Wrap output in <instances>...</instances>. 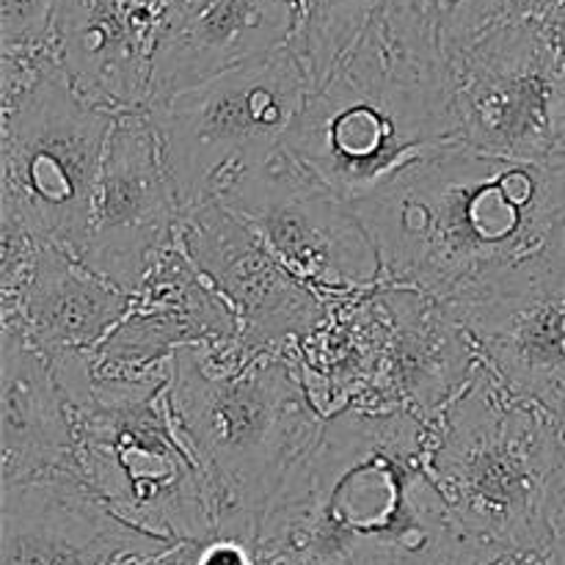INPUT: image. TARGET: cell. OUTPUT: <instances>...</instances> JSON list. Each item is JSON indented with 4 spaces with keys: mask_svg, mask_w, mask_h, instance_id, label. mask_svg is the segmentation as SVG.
<instances>
[{
    "mask_svg": "<svg viewBox=\"0 0 565 565\" xmlns=\"http://www.w3.org/2000/svg\"><path fill=\"white\" fill-rule=\"evenodd\" d=\"M381 285L447 309L565 290V154L516 160L445 143L353 204Z\"/></svg>",
    "mask_w": 565,
    "mask_h": 565,
    "instance_id": "1",
    "label": "cell"
},
{
    "mask_svg": "<svg viewBox=\"0 0 565 565\" xmlns=\"http://www.w3.org/2000/svg\"><path fill=\"white\" fill-rule=\"evenodd\" d=\"M257 546L276 565H478L497 555L461 530L430 469V423L353 406L276 491Z\"/></svg>",
    "mask_w": 565,
    "mask_h": 565,
    "instance_id": "2",
    "label": "cell"
},
{
    "mask_svg": "<svg viewBox=\"0 0 565 565\" xmlns=\"http://www.w3.org/2000/svg\"><path fill=\"white\" fill-rule=\"evenodd\" d=\"M445 143H456L452 58L436 0H384L285 138L351 204Z\"/></svg>",
    "mask_w": 565,
    "mask_h": 565,
    "instance_id": "3",
    "label": "cell"
},
{
    "mask_svg": "<svg viewBox=\"0 0 565 565\" xmlns=\"http://www.w3.org/2000/svg\"><path fill=\"white\" fill-rule=\"evenodd\" d=\"M169 406L207 478L215 535L257 544L276 491L326 423L296 351L235 359L204 345L180 348L169 359Z\"/></svg>",
    "mask_w": 565,
    "mask_h": 565,
    "instance_id": "4",
    "label": "cell"
},
{
    "mask_svg": "<svg viewBox=\"0 0 565 565\" xmlns=\"http://www.w3.org/2000/svg\"><path fill=\"white\" fill-rule=\"evenodd\" d=\"M430 469L475 544L565 565V430L486 364L430 425Z\"/></svg>",
    "mask_w": 565,
    "mask_h": 565,
    "instance_id": "5",
    "label": "cell"
},
{
    "mask_svg": "<svg viewBox=\"0 0 565 565\" xmlns=\"http://www.w3.org/2000/svg\"><path fill=\"white\" fill-rule=\"evenodd\" d=\"M88 489L121 519L169 541L215 539L207 478L169 406V362L143 373H94L70 401Z\"/></svg>",
    "mask_w": 565,
    "mask_h": 565,
    "instance_id": "6",
    "label": "cell"
},
{
    "mask_svg": "<svg viewBox=\"0 0 565 565\" xmlns=\"http://www.w3.org/2000/svg\"><path fill=\"white\" fill-rule=\"evenodd\" d=\"M0 110V221L81 257L116 110L83 97L50 44Z\"/></svg>",
    "mask_w": 565,
    "mask_h": 565,
    "instance_id": "7",
    "label": "cell"
},
{
    "mask_svg": "<svg viewBox=\"0 0 565 565\" xmlns=\"http://www.w3.org/2000/svg\"><path fill=\"white\" fill-rule=\"evenodd\" d=\"M290 42L210 81L143 105L182 215L215 202L246 171L268 163L312 94Z\"/></svg>",
    "mask_w": 565,
    "mask_h": 565,
    "instance_id": "8",
    "label": "cell"
},
{
    "mask_svg": "<svg viewBox=\"0 0 565 565\" xmlns=\"http://www.w3.org/2000/svg\"><path fill=\"white\" fill-rule=\"evenodd\" d=\"M452 119L478 152L565 154V61L544 20L505 17L452 58Z\"/></svg>",
    "mask_w": 565,
    "mask_h": 565,
    "instance_id": "9",
    "label": "cell"
},
{
    "mask_svg": "<svg viewBox=\"0 0 565 565\" xmlns=\"http://www.w3.org/2000/svg\"><path fill=\"white\" fill-rule=\"evenodd\" d=\"M215 202L246 221L298 279L326 298L373 290L384 281L379 248L353 204L285 147L237 177Z\"/></svg>",
    "mask_w": 565,
    "mask_h": 565,
    "instance_id": "10",
    "label": "cell"
},
{
    "mask_svg": "<svg viewBox=\"0 0 565 565\" xmlns=\"http://www.w3.org/2000/svg\"><path fill=\"white\" fill-rule=\"evenodd\" d=\"M177 241L237 318V340L226 353L296 351L329 315V298L298 279L243 218L221 202L182 215Z\"/></svg>",
    "mask_w": 565,
    "mask_h": 565,
    "instance_id": "11",
    "label": "cell"
},
{
    "mask_svg": "<svg viewBox=\"0 0 565 565\" xmlns=\"http://www.w3.org/2000/svg\"><path fill=\"white\" fill-rule=\"evenodd\" d=\"M180 221V199L147 110H121L105 149L92 232L81 259L132 296L158 254L177 241Z\"/></svg>",
    "mask_w": 565,
    "mask_h": 565,
    "instance_id": "12",
    "label": "cell"
},
{
    "mask_svg": "<svg viewBox=\"0 0 565 565\" xmlns=\"http://www.w3.org/2000/svg\"><path fill=\"white\" fill-rule=\"evenodd\" d=\"M174 544L121 519L81 475L0 491V565H143Z\"/></svg>",
    "mask_w": 565,
    "mask_h": 565,
    "instance_id": "13",
    "label": "cell"
},
{
    "mask_svg": "<svg viewBox=\"0 0 565 565\" xmlns=\"http://www.w3.org/2000/svg\"><path fill=\"white\" fill-rule=\"evenodd\" d=\"M298 22V0H166L149 55L147 103L285 47Z\"/></svg>",
    "mask_w": 565,
    "mask_h": 565,
    "instance_id": "14",
    "label": "cell"
},
{
    "mask_svg": "<svg viewBox=\"0 0 565 565\" xmlns=\"http://www.w3.org/2000/svg\"><path fill=\"white\" fill-rule=\"evenodd\" d=\"M235 340L232 307L174 241L158 254L121 323L97 348V373H143L180 348L230 351Z\"/></svg>",
    "mask_w": 565,
    "mask_h": 565,
    "instance_id": "15",
    "label": "cell"
},
{
    "mask_svg": "<svg viewBox=\"0 0 565 565\" xmlns=\"http://www.w3.org/2000/svg\"><path fill=\"white\" fill-rule=\"evenodd\" d=\"M379 290L390 309V342L384 370L359 406L408 408L434 425L483 364L478 348L428 292L403 285H379Z\"/></svg>",
    "mask_w": 565,
    "mask_h": 565,
    "instance_id": "16",
    "label": "cell"
},
{
    "mask_svg": "<svg viewBox=\"0 0 565 565\" xmlns=\"http://www.w3.org/2000/svg\"><path fill=\"white\" fill-rule=\"evenodd\" d=\"M77 417L47 353L17 318H0V478L3 486L81 475Z\"/></svg>",
    "mask_w": 565,
    "mask_h": 565,
    "instance_id": "17",
    "label": "cell"
},
{
    "mask_svg": "<svg viewBox=\"0 0 565 565\" xmlns=\"http://www.w3.org/2000/svg\"><path fill=\"white\" fill-rule=\"evenodd\" d=\"M447 312L469 331L480 362L565 430V290Z\"/></svg>",
    "mask_w": 565,
    "mask_h": 565,
    "instance_id": "18",
    "label": "cell"
},
{
    "mask_svg": "<svg viewBox=\"0 0 565 565\" xmlns=\"http://www.w3.org/2000/svg\"><path fill=\"white\" fill-rule=\"evenodd\" d=\"M132 296L61 246H39L31 270L0 318H17L50 362L97 353L121 323Z\"/></svg>",
    "mask_w": 565,
    "mask_h": 565,
    "instance_id": "19",
    "label": "cell"
},
{
    "mask_svg": "<svg viewBox=\"0 0 565 565\" xmlns=\"http://www.w3.org/2000/svg\"><path fill=\"white\" fill-rule=\"evenodd\" d=\"M50 53L94 105L138 110L149 97V47L121 0H55Z\"/></svg>",
    "mask_w": 565,
    "mask_h": 565,
    "instance_id": "20",
    "label": "cell"
},
{
    "mask_svg": "<svg viewBox=\"0 0 565 565\" xmlns=\"http://www.w3.org/2000/svg\"><path fill=\"white\" fill-rule=\"evenodd\" d=\"M390 309L379 287L329 298L323 323L296 348L298 367L323 417L364 403L384 370Z\"/></svg>",
    "mask_w": 565,
    "mask_h": 565,
    "instance_id": "21",
    "label": "cell"
},
{
    "mask_svg": "<svg viewBox=\"0 0 565 565\" xmlns=\"http://www.w3.org/2000/svg\"><path fill=\"white\" fill-rule=\"evenodd\" d=\"M301 22L290 47L307 66L312 86H320L356 44L384 0H298Z\"/></svg>",
    "mask_w": 565,
    "mask_h": 565,
    "instance_id": "22",
    "label": "cell"
},
{
    "mask_svg": "<svg viewBox=\"0 0 565 565\" xmlns=\"http://www.w3.org/2000/svg\"><path fill=\"white\" fill-rule=\"evenodd\" d=\"M55 0H0V55L39 53L50 39Z\"/></svg>",
    "mask_w": 565,
    "mask_h": 565,
    "instance_id": "23",
    "label": "cell"
},
{
    "mask_svg": "<svg viewBox=\"0 0 565 565\" xmlns=\"http://www.w3.org/2000/svg\"><path fill=\"white\" fill-rule=\"evenodd\" d=\"M196 565H276L263 555L257 544L241 539H226V535H215V539L202 541L199 544Z\"/></svg>",
    "mask_w": 565,
    "mask_h": 565,
    "instance_id": "24",
    "label": "cell"
},
{
    "mask_svg": "<svg viewBox=\"0 0 565 565\" xmlns=\"http://www.w3.org/2000/svg\"><path fill=\"white\" fill-rule=\"evenodd\" d=\"M561 0H508L511 17H533V20H544Z\"/></svg>",
    "mask_w": 565,
    "mask_h": 565,
    "instance_id": "25",
    "label": "cell"
},
{
    "mask_svg": "<svg viewBox=\"0 0 565 565\" xmlns=\"http://www.w3.org/2000/svg\"><path fill=\"white\" fill-rule=\"evenodd\" d=\"M544 25L546 31H550L552 42H555V47L561 50L563 61H565V0L555 6V9L550 11V14L544 17Z\"/></svg>",
    "mask_w": 565,
    "mask_h": 565,
    "instance_id": "26",
    "label": "cell"
},
{
    "mask_svg": "<svg viewBox=\"0 0 565 565\" xmlns=\"http://www.w3.org/2000/svg\"><path fill=\"white\" fill-rule=\"evenodd\" d=\"M480 565H546V563L535 561V557H527V555H516V552H497V555L486 557Z\"/></svg>",
    "mask_w": 565,
    "mask_h": 565,
    "instance_id": "27",
    "label": "cell"
}]
</instances>
